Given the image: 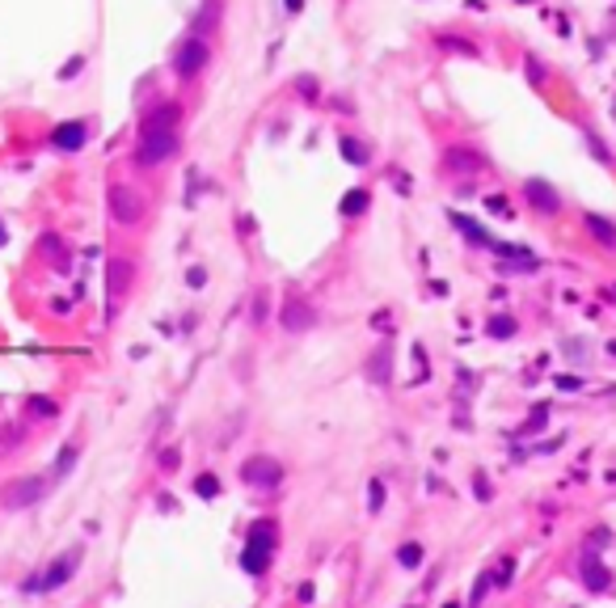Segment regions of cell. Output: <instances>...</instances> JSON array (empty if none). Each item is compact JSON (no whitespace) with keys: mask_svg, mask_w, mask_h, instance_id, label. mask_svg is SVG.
I'll return each instance as SVG.
<instances>
[{"mask_svg":"<svg viewBox=\"0 0 616 608\" xmlns=\"http://www.w3.org/2000/svg\"><path fill=\"white\" fill-rule=\"evenodd\" d=\"M524 199H528L536 211H562V194H558L545 178H528V182H524Z\"/></svg>","mask_w":616,"mask_h":608,"instance_id":"9","label":"cell"},{"mask_svg":"<svg viewBox=\"0 0 616 608\" xmlns=\"http://www.w3.org/2000/svg\"><path fill=\"white\" fill-rule=\"evenodd\" d=\"M194 495H199V499H215V495H220V482H215L211 473H203V478L194 482Z\"/></svg>","mask_w":616,"mask_h":608,"instance_id":"24","label":"cell"},{"mask_svg":"<svg viewBox=\"0 0 616 608\" xmlns=\"http://www.w3.org/2000/svg\"><path fill=\"white\" fill-rule=\"evenodd\" d=\"M486 207H490V211H494V216H507V220H511V216H515V211H511V207H507V199H503V194H490V199H486Z\"/></svg>","mask_w":616,"mask_h":608,"instance_id":"27","label":"cell"},{"mask_svg":"<svg viewBox=\"0 0 616 608\" xmlns=\"http://www.w3.org/2000/svg\"><path fill=\"white\" fill-rule=\"evenodd\" d=\"M0 245H4V224H0Z\"/></svg>","mask_w":616,"mask_h":608,"instance_id":"35","label":"cell"},{"mask_svg":"<svg viewBox=\"0 0 616 608\" xmlns=\"http://www.w3.org/2000/svg\"><path fill=\"white\" fill-rule=\"evenodd\" d=\"M511 571H515V562H503V566H498V575H494V583H498V588H507V583H511Z\"/></svg>","mask_w":616,"mask_h":608,"instance_id":"30","label":"cell"},{"mask_svg":"<svg viewBox=\"0 0 616 608\" xmlns=\"http://www.w3.org/2000/svg\"><path fill=\"white\" fill-rule=\"evenodd\" d=\"M186 279H190V287H203V283H207V275H203V266H194V271H190Z\"/></svg>","mask_w":616,"mask_h":608,"instance_id":"32","label":"cell"},{"mask_svg":"<svg viewBox=\"0 0 616 608\" xmlns=\"http://www.w3.org/2000/svg\"><path fill=\"white\" fill-rule=\"evenodd\" d=\"M80 68H84V59H80V55H76V59H68V63H63V68H59V76H63V80H72V76H76V72H80Z\"/></svg>","mask_w":616,"mask_h":608,"instance_id":"28","label":"cell"},{"mask_svg":"<svg viewBox=\"0 0 616 608\" xmlns=\"http://www.w3.org/2000/svg\"><path fill=\"white\" fill-rule=\"evenodd\" d=\"M545 414H549V410H545V406H536V414L528 418V427H524V435H528V431H541V427H545Z\"/></svg>","mask_w":616,"mask_h":608,"instance_id":"29","label":"cell"},{"mask_svg":"<svg viewBox=\"0 0 616 608\" xmlns=\"http://www.w3.org/2000/svg\"><path fill=\"white\" fill-rule=\"evenodd\" d=\"M367 511H384V482L380 478L367 486Z\"/></svg>","mask_w":616,"mask_h":608,"instance_id":"25","label":"cell"},{"mask_svg":"<svg viewBox=\"0 0 616 608\" xmlns=\"http://www.w3.org/2000/svg\"><path fill=\"white\" fill-rule=\"evenodd\" d=\"M515 330H520V325H515V317H507V313H498V317L486 321V334H490V338H511Z\"/></svg>","mask_w":616,"mask_h":608,"instance_id":"18","label":"cell"},{"mask_svg":"<svg viewBox=\"0 0 616 608\" xmlns=\"http://www.w3.org/2000/svg\"><path fill=\"white\" fill-rule=\"evenodd\" d=\"M422 558H427V554H422V545H418V541H406V545L397 550V562H401L406 571H418V566H422Z\"/></svg>","mask_w":616,"mask_h":608,"instance_id":"19","label":"cell"},{"mask_svg":"<svg viewBox=\"0 0 616 608\" xmlns=\"http://www.w3.org/2000/svg\"><path fill=\"white\" fill-rule=\"evenodd\" d=\"M498 271H503V275H532V271H536V262L524 254V258H515V262H498Z\"/></svg>","mask_w":616,"mask_h":608,"instance_id":"21","label":"cell"},{"mask_svg":"<svg viewBox=\"0 0 616 608\" xmlns=\"http://www.w3.org/2000/svg\"><path fill=\"white\" fill-rule=\"evenodd\" d=\"M444 608H460V604H456V600H448V604H444Z\"/></svg>","mask_w":616,"mask_h":608,"instance_id":"34","label":"cell"},{"mask_svg":"<svg viewBox=\"0 0 616 608\" xmlns=\"http://www.w3.org/2000/svg\"><path fill=\"white\" fill-rule=\"evenodd\" d=\"M444 165L456 169V173H477V169H486V161H482L477 152H469V148H452V152L444 156Z\"/></svg>","mask_w":616,"mask_h":608,"instance_id":"12","label":"cell"},{"mask_svg":"<svg viewBox=\"0 0 616 608\" xmlns=\"http://www.w3.org/2000/svg\"><path fill=\"white\" fill-rule=\"evenodd\" d=\"M367 203H372L367 190H346V194H342V216H363Z\"/></svg>","mask_w":616,"mask_h":608,"instance_id":"17","label":"cell"},{"mask_svg":"<svg viewBox=\"0 0 616 608\" xmlns=\"http://www.w3.org/2000/svg\"><path fill=\"white\" fill-rule=\"evenodd\" d=\"M177 118H182V106L177 101H165V106H152L139 123V148H135V165L139 169H152L161 165L165 156L177 152Z\"/></svg>","mask_w":616,"mask_h":608,"instance_id":"1","label":"cell"},{"mask_svg":"<svg viewBox=\"0 0 616 608\" xmlns=\"http://www.w3.org/2000/svg\"><path fill=\"white\" fill-rule=\"evenodd\" d=\"M520 4H528V0H520Z\"/></svg>","mask_w":616,"mask_h":608,"instance_id":"36","label":"cell"},{"mask_svg":"<svg viewBox=\"0 0 616 608\" xmlns=\"http://www.w3.org/2000/svg\"><path fill=\"white\" fill-rule=\"evenodd\" d=\"M46 495V478H13L0 486V507L4 511H25L34 503H42Z\"/></svg>","mask_w":616,"mask_h":608,"instance_id":"3","label":"cell"},{"mask_svg":"<svg viewBox=\"0 0 616 608\" xmlns=\"http://www.w3.org/2000/svg\"><path fill=\"white\" fill-rule=\"evenodd\" d=\"M207 59H211V46H207L203 38H186V42L173 51V72H177L182 80H190V76H199V72L207 68Z\"/></svg>","mask_w":616,"mask_h":608,"instance_id":"4","label":"cell"},{"mask_svg":"<svg viewBox=\"0 0 616 608\" xmlns=\"http://www.w3.org/2000/svg\"><path fill=\"white\" fill-rule=\"evenodd\" d=\"M110 216H114V224H139V216H144V199L131 190V186H110Z\"/></svg>","mask_w":616,"mask_h":608,"instance_id":"7","label":"cell"},{"mask_svg":"<svg viewBox=\"0 0 616 608\" xmlns=\"http://www.w3.org/2000/svg\"><path fill=\"white\" fill-rule=\"evenodd\" d=\"M342 156H346L351 165H363V161H367V148H363L359 139H351V135H346V139H342Z\"/></svg>","mask_w":616,"mask_h":608,"instance_id":"20","label":"cell"},{"mask_svg":"<svg viewBox=\"0 0 616 608\" xmlns=\"http://www.w3.org/2000/svg\"><path fill=\"white\" fill-rule=\"evenodd\" d=\"M241 482L245 486H258V490H275L283 482V465L275 457H249L241 465Z\"/></svg>","mask_w":616,"mask_h":608,"instance_id":"5","label":"cell"},{"mask_svg":"<svg viewBox=\"0 0 616 608\" xmlns=\"http://www.w3.org/2000/svg\"><path fill=\"white\" fill-rule=\"evenodd\" d=\"M84 144H89V123L68 118V123H55V127H51V148H59V152H80Z\"/></svg>","mask_w":616,"mask_h":608,"instance_id":"8","label":"cell"},{"mask_svg":"<svg viewBox=\"0 0 616 608\" xmlns=\"http://www.w3.org/2000/svg\"><path fill=\"white\" fill-rule=\"evenodd\" d=\"M275 537H279V528H275V520H253L249 524V533H245V554H241V566L249 571V575H266V566H270V554H275Z\"/></svg>","mask_w":616,"mask_h":608,"instance_id":"2","label":"cell"},{"mask_svg":"<svg viewBox=\"0 0 616 608\" xmlns=\"http://www.w3.org/2000/svg\"><path fill=\"white\" fill-rule=\"evenodd\" d=\"M30 414H34V418H55L59 406H55L51 397H30Z\"/></svg>","mask_w":616,"mask_h":608,"instance_id":"22","label":"cell"},{"mask_svg":"<svg viewBox=\"0 0 616 608\" xmlns=\"http://www.w3.org/2000/svg\"><path fill=\"white\" fill-rule=\"evenodd\" d=\"M583 224H587V232H591L600 245H608V249L616 245V224H612V220H604V216H596V211H591V216H583Z\"/></svg>","mask_w":616,"mask_h":608,"instance_id":"13","label":"cell"},{"mask_svg":"<svg viewBox=\"0 0 616 608\" xmlns=\"http://www.w3.org/2000/svg\"><path fill=\"white\" fill-rule=\"evenodd\" d=\"M583 583H587L591 592H608V571H604L596 558H587V562H583Z\"/></svg>","mask_w":616,"mask_h":608,"instance_id":"16","label":"cell"},{"mask_svg":"<svg viewBox=\"0 0 616 608\" xmlns=\"http://www.w3.org/2000/svg\"><path fill=\"white\" fill-rule=\"evenodd\" d=\"M80 566V550H68L63 558H55L46 571H42V579H34V583H25V592H55V588H63L68 579H72V571Z\"/></svg>","mask_w":616,"mask_h":608,"instance_id":"6","label":"cell"},{"mask_svg":"<svg viewBox=\"0 0 616 608\" xmlns=\"http://www.w3.org/2000/svg\"><path fill=\"white\" fill-rule=\"evenodd\" d=\"M72 465H76V444H68V448H63V452H59V457H55V473H59V478H63V473H68V469H72Z\"/></svg>","mask_w":616,"mask_h":608,"instance_id":"26","label":"cell"},{"mask_svg":"<svg viewBox=\"0 0 616 608\" xmlns=\"http://www.w3.org/2000/svg\"><path fill=\"white\" fill-rule=\"evenodd\" d=\"M283 330H291V334H300V330H308V325H317V309L313 304H304V300H291V304H283Z\"/></svg>","mask_w":616,"mask_h":608,"instance_id":"10","label":"cell"},{"mask_svg":"<svg viewBox=\"0 0 616 608\" xmlns=\"http://www.w3.org/2000/svg\"><path fill=\"white\" fill-rule=\"evenodd\" d=\"M452 224H456V228H460V232H465L473 245H486V249H494V245H498V237H494L490 228H482L477 220H469V216H460V211L452 216Z\"/></svg>","mask_w":616,"mask_h":608,"instance_id":"11","label":"cell"},{"mask_svg":"<svg viewBox=\"0 0 616 608\" xmlns=\"http://www.w3.org/2000/svg\"><path fill=\"white\" fill-rule=\"evenodd\" d=\"M127 283H131V262H110V313H114V300L127 292Z\"/></svg>","mask_w":616,"mask_h":608,"instance_id":"14","label":"cell"},{"mask_svg":"<svg viewBox=\"0 0 616 608\" xmlns=\"http://www.w3.org/2000/svg\"><path fill=\"white\" fill-rule=\"evenodd\" d=\"M304 8V0H287V13H300Z\"/></svg>","mask_w":616,"mask_h":608,"instance_id":"33","label":"cell"},{"mask_svg":"<svg viewBox=\"0 0 616 608\" xmlns=\"http://www.w3.org/2000/svg\"><path fill=\"white\" fill-rule=\"evenodd\" d=\"M38 249H42V254H46L59 271H68V245H59V237H55V232H46V237L38 241Z\"/></svg>","mask_w":616,"mask_h":608,"instance_id":"15","label":"cell"},{"mask_svg":"<svg viewBox=\"0 0 616 608\" xmlns=\"http://www.w3.org/2000/svg\"><path fill=\"white\" fill-rule=\"evenodd\" d=\"M490 588H494V579H490V571H482V575H477V583H473V596H469V608H477V604H482V596H486Z\"/></svg>","mask_w":616,"mask_h":608,"instance_id":"23","label":"cell"},{"mask_svg":"<svg viewBox=\"0 0 616 608\" xmlns=\"http://www.w3.org/2000/svg\"><path fill=\"white\" fill-rule=\"evenodd\" d=\"M587 144H591V152H596V156H600V161H608V148H604V144H600V139H596V135H591V131H587Z\"/></svg>","mask_w":616,"mask_h":608,"instance_id":"31","label":"cell"}]
</instances>
